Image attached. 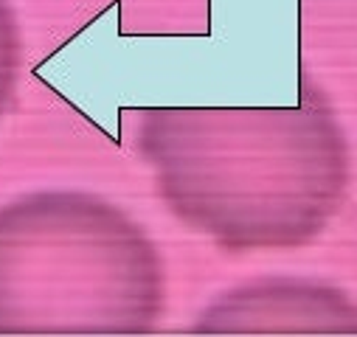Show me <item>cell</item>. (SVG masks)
I'll return each mask as SVG.
<instances>
[{
    "label": "cell",
    "instance_id": "cell-1",
    "mask_svg": "<svg viewBox=\"0 0 357 337\" xmlns=\"http://www.w3.org/2000/svg\"><path fill=\"white\" fill-rule=\"evenodd\" d=\"M121 116L163 205L228 253L298 250L346 200L349 138L307 73L296 107H141Z\"/></svg>",
    "mask_w": 357,
    "mask_h": 337
},
{
    "label": "cell",
    "instance_id": "cell-2",
    "mask_svg": "<svg viewBox=\"0 0 357 337\" xmlns=\"http://www.w3.org/2000/svg\"><path fill=\"white\" fill-rule=\"evenodd\" d=\"M163 309V256L116 203L37 189L0 205V337H138Z\"/></svg>",
    "mask_w": 357,
    "mask_h": 337
},
{
    "label": "cell",
    "instance_id": "cell-3",
    "mask_svg": "<svg viewBox=\"0 0 357 337\" xmlns=\"http://www.w3.org/2000/svg\"><path fill=\"white\" fill-rule=\"evenodd\" d=\"M208 337H357V301L326 281L271 276L220 292L195 320Z\"/></svg>",
    "mask_w": 357,
    "mask_h": 337
},
{
    "label": "cell",
    "instance_id": "cell-4",
    "mask_svg": "<svg viewBox=\"0 0 357 337\" xmlns=\"http://www.w3.org/2000/svg\"><path fill=\"white\" fill-rule=\"evenodd\" d=\"M23 68V31L12 0H0V118L9 110Z\"/></svg>",
    "mask_w": 357,
    "mask_h": 337
}]
</instances>
